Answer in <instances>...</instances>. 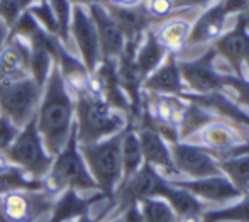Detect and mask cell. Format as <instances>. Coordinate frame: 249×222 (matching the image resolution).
Returning a JSON list of instances; mask_svg holds the SVG:
<instances>
[{
	"label": "cell",
	"instance_id": "obj_1",
	"mask_svg": "<svg viewBox=\"0 0 249 222\" xmlns=\"http://www.w3.org/2000/svg\"><path fill=\"white\" fill-rule=\"evenodd\" d=\"M75 124V95L66 85L58 66H53L43 87L39 107L36 112V126L46 151L53 158L63 149L70 139Z\"/></svg>",
	"mask_w": 249,
	"mask_h": 222
},
{
	"label": "cell",
	"instance_id": "obj_2",
	"mask_svg": "<svg viewBox=\"0 0 249 222\" xmlns=\"http://www.w3.org/2000/svg\"><path fill=\"white\" fill-rule=\"evenodd\" d=\"M75 95V128L78 144H93L125 129V114L115 111L100 95L89 89L73 92Z\"/></svg>",
	"mask_w": 249,
	"mask_h": 222
},
{
	"label": "cell",
	"instance_id": "obj_3",
	"mask_svg": "<svg viewBox=\"0 0 249 222\" xmlns=\"http://www.w3.org/2000/svg\"><path fill=\"white\" fill-rule=\"evenodd\" d=\"M66 190H73L80 195H87L99 190L80 153L75 124H73L70 139L53 160L50 173L43 178V192L53 199H58Z\"/></svg>",
	"mask_w": 249,
	"mask_h": 222
},
{
	"label": "cell",
	"instance_id": "obj_4",
	"mask_svg": "<svg viewBox=\"0 0 249 222\" xmlns=\"http://www.w3.org/2000/svg\"><path fill=\"white\" fill-rule=\"evenodd\" d=\"M121 139L122 132L102 139L93 144H82V153L85 165L99 186L104 199L114 200V193L122 182V160H121Z\"/></svg>",
	"mask_w": 249,
	"mask_h": 222
},
{
	"label": "cell",
	"instance_id": "obj_5",
	"mask_svg": "<svg viewBox=\"0 0 249 222\" xmlns=\"http://www.w3.org/2000/svg\"><path fill=\"white\" fill-rule=\"evenodd\" d=\"M3 153L14 166L20 168L27 177L36 182H41L50 173L53 160H54L44 148L41 134L37 131L36 117L31 119L17 132L16 139Z\"/></svg>",
	"mask_w": 249,
	"mask_h": 222
},
{
	"label": "cell",
	"instance_id": "obj_6",
	"mask_svg": "<svg viewBox=\"0 0 249 222\" xmlns=\"http://www.w3.org/2000/svg\"><path fill=\"white\" fill-rule=\"evenodd\" d=\"M41 97L43 87L37 85L33 76L0 83V115L20 131L31 119L36 117Z\"/></svg>",
	"mask_w": 249,
	"mask_h": 222
},
{
	"label": "cell",
	"instance_id": "obj_7",
	"mask_svg": "<svg viewBox=\"0 0 249 222\" xmlns=\"http://www.w3.org/2000/svg\"><path fill=\"white\" fill-rule=\"evenodd\" d=\"M56 199L43 190H14L0 195V222H37L51 214Z\"/></svg>",
	"mask_w": 249,
	"mask_h": 222
},
{
	"label": "cell",
	"instance_id": "obj_8",
	"mask_svg": "<svg viewBox=\"0 0 249 222\" xmlns=\"http://www.w3.org/2000/svg\"><path fill=\"white\" fill-rule=\"evenodd\" d=\"M171 188V182L158 170L144 163L132 177L119 185L114 193V200H119V207L125 209L132 202H142L148 199H164Z\"/></svg>",
	"mask_w": 249,
	"mask_h": 222
},
{
	"label": "cell",
	"instance_id": "obj_9",
	"mask_svg": "<svg viewBox=\"0 0 249 222\" xmlns=\"http://www.w3.org/2000/svg\"><path fill=\"white\" fill-rule=\"evenodd\" d=\"M70 37L78 49L80 61L83 63L87 72L92 75L102 63V53L95 24H93L87 7L73 5L71 22H70Z\"/></svg>",
	"mask_w": 249,
	"mask_h": 222
},
{
	"label": "cell",
	"instance_id": "obj_10",
	"mask_svg": "<svg viewBox=\"0 0 249 222\" xmlns=\"http://www.w3.org/2000/svg\"><path fill=\"white\" fill-rule=\"evenodd\" d=\"M170 151L178 173L188 175L194 180L222 175L217 158L203 148L178 141V143H171Z\"/></svg>",
	"mask_w": 249,
	"mask_h": 222
},
{
	"label": "cell",
	"instance_id": "obj_11",
	"mask_svg": "<svg viewBox=\"0 0 249 222\" xmlns=\"http://www.w3.org/2000/svg\"><path fill=\"white\" fill-rule=\"evenodd\" d=\"M213 51H209L197 61L178 63L185 87L194 90L197 95H210L224 90V75L215 72L212 66Z\"/></svg>",
	"mask_w": 249,
	"mask_h": 222
},
{
	"label": "cell",
	"instance_id": "obj_12",
	"mask_svg": "<svg viewBox=\"0 0 249 222\" xmlns=\"http://www.w3.org/2000/svg\"><path fill=\"white\" fill-rule=\"evenodd\" d=\"M87 10L95 24L102 59H119L124 53L125 37L121 27L115 24V20L108 14L105 3H92L87 7Z\"/></svg>",
	"mask_w": 249,
	"mask_h": 222
},
{
	"label": "cell",
	"instance_id": "obj_13",
	"mask_svg": "<svg viewBox=\"0 0 249 222\" xmlns=\"http://www.w3.org/2000/svg\"><path fill=\"white\" fill-rule=\"evenodd\" d=\"M31 76V46L26 39L10 34L0 51V83Z\"/></svg>",
	"mask_w": 249,
	"mask_h": 222
},
{
	"label": "cell",
	"instance_id": "obj_14",
	"mask_svg": "<svg viewBox=\"0 0 249 222\" xmlns=\"http://www.w3.org/2000/svg\"><path fill=\"white\" fill-rule=\"evenodd\" d=\"M138 136H139V143H141L144 163H148L149 166H153L158 171L161 170V173L180 175L173 163V158H171L170 146L160 136V132L151 126L148 115H146V121H142V126L138 131Z\"/></svg>",
	"mask_w": 249,
	"mask_h": 222
},
{
	"label": "cell",
	"instance_id": "obj_15",
	"mask_svg": "<svg viewBox=\"0 0 249 222\" xmlns=\"http://www.w3.org/2000/svg\"><path fill=\"white\" fill-rule=\"evenodd\" d=\"M171 185L183 188L187 192L194 193L197 199L209 200V202H227L243 197V192L232 185L224 175L219 177H209V178H198V180H170Z\"/></svg>",
	"mask_w": 249,
	"mask_h": 222
},
{
	"label": "cell",
	"instance_id": "obj_16",
	"mask_svg": "<svg viewBox=\"0 0 249 222\" xmlns=\"http://www.w3.org/2000/svg\"><path fill=\"white\" fill-rule=\"evenodd\" d=\"M142 89L156 95H178L185 92V83L181 78L180 65L177 61V55L170 53L166 55L164 61L146 76L142 82Z\"/></svg>",
	"mask_w": 249,
	"mask_h": 222
},
{
	"label": "cell",
	"instance_id": "obj_17",
	"mask_svg": "<svg viewBox=\"0 0 249 222\" xmlns=\"http://www.w3.org/2000/svg\"><path fill=\"white\" fill-rule=\"evenodd\" d=\"M215 49L229 61V65L241 78L243 65L249 63V36L246 34V27H244L243 20L237 24L236 29L222 34L215 41Z\"/></svg>",
	"mask_w": 249,
	"mask_h": 222
},
{
	"label": "cell",
	"instance_id": "obj_18",
	"mask_svg": "<svg viewBox=\"0 0 249 222\" xmlns=\"http://www.w3.org/2000/svg\"><path fill=\"white\" fill-rule=\"evenodd\" d=\"M226 3L220 2L217 7L207 10L202 17L197 20V24L194 26V29L190 31V36L187 39V46H195V44H203L209 41H217L224 33L226 27Z\"/></svg>",
	"mask_w": 249,
	"mask_h": 222
},
{
	"label": "cell",
	"instance_id": "obj_19",
	"mask_svg": "<svg viewBox=\"0 0 249 222\" xmlns=\"http://www.w3.org/2000/svg\"><path fill=\"white\" fill-rule=\"evenodd\" d=\"M164 58H166V49L158 43L153 31L149 29L144 34V37H142L141 44H139L138 51L134 55L136 68L139 70L142 78H146L164 61Z\"/></svg>",
	"mask_w": 249,
	"mask_h": 222
},
{
	"label": "cell",
	"instance_id": "obj_20",
	"mask_svg": "<svg viewBox=\"0 0 249 222\" xmlns=\"http://www.w3.org/2000/svg\"><path fill=\"white\" fill-rule=\"evenodd\" d=\"M192 31V22L185 17H171L161 22V26L156 31H153L154 37L158 39V43L163 46L164 49H171V53H175V49H178L181 44L187 43L188 36Z\"/></svg>",
	"mask_w": 249,
	"mask_h": 222
},
{
	"label": "cell",
	"instance_id": "obj_21",
	"mask_svg": "<svg viewBox=\"0 0 249 222\" xmlns=\"http://www.w3.org/2000/svg\"><path fill=\"white\" fill-rule=\"evenodd\" d=\"M121 160H122V182L127 180L129 177H132L144 165L139 136L138 131H134V129H124L122 131Z\"/></svg>",
	"mask_w": 249,
	"mask_h": 222
},
{
	"label": "cell",
	"instance_id": "obj_22",
	"mask_svg": "<svg viewBox=\"0 0 249 222\" xmlns=\"http://www.w3.org/2000/svg\"><path fill=\"white\" fill-rule=\"evenodd\" d=\"M168 204L171 205V209L175 210V214L178 216V219H190V217H202L203 214V204L200 202L194 193L187 192L183 188L171 185L170 192L164 197Z\"/></svg>",
	"mask_w": 249,
	"mask_h": 222
},
{
	"label": "cell",
	"instance_id": "obj_23",
	"mask_svg": "<svg viewBox=\"0 0 249 222\" xmlns=\"http://www.w3.org/2000/svg\"><path fill=\"white\" fill-rule=\"evenodd\" d=\"M219 161V168L222 175L241 192L248 193L249 188V153L236 154V156L222 158Z\"/></svg>",
	"mask_w": 249,
	"mask_h": 222
},
{
	"label": "cell",
	"instance_id": "obj_24",
	"mask_svg": "<svg viewBox=\"0 0 249 222\" xmlns=\"http://www.w3.org/2000/svg\"><path fill=\"white\" fill-rule=\"evenodd\" d=\"M202 222H249V195L226 209L202 214Z\"/></svg>",
	"mask_w": 249,
	"mask_h": 222
},
{
	"label": "cell",
	"instance_id": "obj_25",
	"mask_svg": "<svg viewBox=\"0 0 249 222\" xmlns=\"http://www.w3.org/2000/svg\"><path fill=\"white\" fill-rule=\"evenodd\" d=\"M142 222H180L175 210L164 199H148L139 202Z\"/></svg>",
	"mask_w": 249,
	"mask_h": 222
},
{
	"label": "cell",
	"instance_id": "obj_26",
	"mask_svg": "<svg viewBox=\"0 0 249 222\" xmlns=\"http://www.w3.org/2000/svg\"><path fill=\"white\" fill-rule=\"evenodd\" d=\"M53 14H54L56 24H58V37L66 48L70 49V22H71L73 5L70 0H48Z\"/></svg>",
	"mask_w": 249,
	"mask_h": 222
},
{
	"label": "cell",
	"instance_id": "obj_27",
	"mask_svg": "<svg viewBox=\"0 0 249 222\" xmlns=\"http://www.w3.org/2000/svg\"><path fill=\"white\" fill-rule=\"evenodd\" d=\"M27 12L36 19V22L51 36H58V24H56L54 14H53L48 0H37L27 9Z\"/></svg>",
	"mask_w": 249,
	"mask_h": 222
},
{
	"label": "cell",
	"instance_id": "obj_28",
	"mask_svg": "<svg viewBox=\"0 0 249 222\" xmlns=\"http://www.w3.org/2000/svg\"><path fill=\"white\" fill-rule=\"evenodd\" d=\"M37 0H0V20L9 29H12L14 24L19 20L24 12H27L31 5Z\"/></svg>",
	"mask_w": 249,
	"mask_h": 222
},
{
	"label": "cell",
	"instance_id": "obj_29",
	"mask_svg": "<svg viewBox=\"0 0 249 222\" xmlns=\"http://www.w3.org/2000/svg\"><path fill=\"white\" fill-rule=\"evenodd\" d=\"M122 221L124 222H142V214H141L139 202H132L125 207L124 214H122Z\"/></svg>",
	"mask_w": 249,
	"mask_h": 222
},
{
	"label": "cell",
	"instance_id": "obj_30",
	"mask_svg": "<svg viewBox=\"0 0 249 222\" xmlns=\"http://www.w3.org/2000/svg\"><path fill=\"white\" fill-rule=\"evenodd\" d=\"M144 0H105V3H110V5H117V7H138Z\"/></svg>",
	"mask_w": 249,
	"mask_h": 222
},
{
	"label": "cell",
	"instance_id": "obj_31",
	"mask_svg": "<svg viewBox=\"0 0 249 222\" xmlns=\"http://www.w3.org/2000/svg\"><path fill=\"white\" fill-rule=\"evenodd\" d=\"M9 37H10V29L0 20V51H2V48L9 41Z\"/></svg>",
	"mask_w": 249,
	"mask_h": 222
},
{
	"label": "cell",
	"instance_id": "obj_32",
	"mask_svg": "<svg viewBox=\"0 0 249 222\" xmlns=\"http://www.w3.org/2000/svg\"><path fill=\"white\" fill-rule=\"evenodd\" d=\"M71 5H83V7H89L92 3H105V0H70Z\"/></svg>",
	"mask_w": 249,
	"mask_h": 222
},
{
	"label": "cell",
	"instance_id": "obj_33",
	"mask_svg": "<svg viewBox=\"0 0 249 222\" xmlns=\"http://www.w3.org/2000/svg\"><path fill=\"white\" fill-rule=\"evenodd\" d=\"M108 222H124V221H122V216H117V217H114V219H110Z\"/></svg>",
	"mask_w": 249,
	"mask_h": 222
},
{
	"label": "cell",
	"instance_id": "obj_34",
	"mask_svg": "<svg viewBox=\"0 0 249 222\" xmlns=\"http://www.w3.org/2000/svg\"><path fill=\"white\" fill-rule=\"evenodd\" d=\"M248 193H249V188H248Z\"/></svg>",
	"mask_w": 249,
	"mask_h": 222
}]
</instances>
